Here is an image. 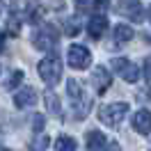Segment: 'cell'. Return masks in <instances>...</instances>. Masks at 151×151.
<instances>
[{
    "label": "cell",
    "mask_w": 151,
    "mask_h": 151,
    "mask_svg": "<svg viewBox=\"0 0 151 151\" xmlns=\"http://www.w3.org/2000/svg\"><path fill=\"white\" fill-rule=\"evenodd\" d=\"M5 32H7L9 37H19V32H21V19H19V14H14V12H12V16H7Z\"/></svg>",
    "instance_id": "cell-15"
},
{
    "label": "cell",
    "mask_w": 151,
    "mask_h": 151,
    "mask_svg": "<svg viewBox=\"0 0 151 151\" xmlns=\"http://www.w3.org/2000/svg\"><path fill=\"white\" fill-rule=\"evenodd\" d=\"M57 41H60V30H57L53 23H44L39 30H35L32 44H35V48H37V50L50 53V50L57 46Z\"/></svg>",
    "instance_id": "cell-3"
},
{
    "label": "cell",
    "mask_w": 151,
    "mask_h": 151,
    "mask_svg": "<svg viewBox=\"0 0 151 151\" xmlns=\"http://www.w3.org/2000/svg\"><path fill=\"white\" fill-rule=\"evenodd\" d=\"M117 14L126 16L133 23H142L144 21V7L140 0H119L117 2Z\"/></svg>",
    "instance_id": "cell-7"
},
{
    "label": "cell",
    "mask_w": 151,
    "mask_h": 151,
    "mask_svg": "<svg viewBox=\"0 0 151 151\" xmlns=\"http://www.w3.org/2000/svg\"><path fill=\"white\" fill-rule=\"evenodd\" d=\"M92 85H94L96 94H105L110 89V85H112V73L105 66H96L92 71Z\"/></svg>",
    "instance_id": "cell-8"
},
{
    "label": "cell",
    "mask_w": 151,
    "mask_h": 151,
    "mask_svg": "<svg viewBox=\"0 0 151 151\" xmlns=\"http://www.w3.org/2000/svg\"><path fill=\"white\" fill-rule=\"evenodd\" d=\"M149 21H151V7H149Z\"/></svg>",
    "instance_id": "cell-27"
},
{
    "label": "cell",
    "mask_w": 151,
    "mask_h": 151,
    "mask_svg": "<svg viewBox=\"0 0 151 151\" xmlns=\"http://www.w3.org/2000/svg\"><path fill=\"white\" fill-rule=\"evenodd\" d=\"M32 131L35 133L44 131V114H35V117H32Z\"/></svg>",
    "instance_id": "cell-22"
},
{
    "label": "cell",
    "mask_w": 151,
    "mask_h": 151,
    "mask_svg": "<svg viewBox=\"0 0 151 151\" xmlns=\"http://www.w3.org/2000/svg\"><path fill=\"white\" fill-rule=\"evenodd\" d=\"M85 142H87V151H105V147H108V140L101 131H87Z\"/></svg>",
    "instance_id": "cell-12"
},
{
    "label": "cell",
    "mask_w": 151,
    "mask_h": 151,
    "mask_svg": "<svg viewBox=\"0 0 151 151\" xmlns=\"http://www.w3.org/2000/svg\"><path fill=\"white\" fill-rule=\"evenodd\" d=\"M5 48V32H0V50Z\"/></svg>",
    "instance_id": "cell-26"
},
{
    "label": "cell",
    "mask_w": 151,
    "mask_h": 151,
    "mask_svg": "<svg viewBox=\"0 0 151 151\" xmlns=\"http://www.w3.org/2000/svg\"><path fill=\"white\" fill-rule=\"evenodd\" d=\"M66 62H69L71 69L83 71V69H87V66L92 64V53H89L83 44H71L69 50H66Z\"/></svg>",
    "instance_id": "cell-5"
},
{
    "label": "cell",
    "mask_w": 151,
    "mask_h": 151,
    "mask_svg": "<svg viewBox=\"0 0 151 151\" xmlns=\"http://www.w3.org/2000/svg\"><path fill=\"white\" fill-rule=\"evenodd\" d=\"M44 19V7L41 5H28V21L35 25V23H41Z\"/></svg>",
    "instance_id": "cell-19"
},
{
    "label": "cell",
    "mask_w": 151,
    "mask_h": 151,
    "mask_svg": "<svg viewBox=\"0 0 151 151\" xmlns=\"http://www.w3.org/2000/svg\"><path fill=\"white\" fill-rule=\"evenodd\" d=\"M9 5H12V12L16 14V12H21V9H25L30 5V0H9Z\"/></svg>",
    "instance_id": "cell-23"
},
{
    "label": "cell",
    "mask_w": 151,
    "mask_h": 151,
    "mask_svg": "<svg viewBox=\"0 0 151 151\" xmlns=\"http://www.w3.org/2000/svg\"><path fill=\"white\" fill-rule=\"evenodd\" d=\"M80 32V21L78 19H66L64 21V35L66 37H76Z\"/></svg>",
    "instance_id": "cell-21"
},
{
    "label": "cell",
    "mask_w": 151,
    "mask_h": 151,
    "mask_svg": "<svg viewBox=\"0 0 151 151\" xmlns=\"http://www.w3.org/2000/svg\"><path fill=\"white\" fill-rule=\"evenodd\" d=\"M133 128L140 135H149L151 133V112L147 108H142V110H137L133 114Z\"/></svg>",
    "instance_id": "cell-10"
},
{
    "label": "cell",
    "mask_w": 151,
    "mask_h": 151,
    "mask_svg": "<svg viewBox=\"0 0 151 151\" xmlns=\"http://www.w3.org/2000/svg\"><path fill=\"white\" fill-rule=\"evenodd\" d=\"M105 30H108V16H103V14H94L87 23V35L96 41L105 35Z\"/></svg>",
    "instance_id": "cell-9"
},
{
    "label": "cell",
    "mask_w": 151,
    "mask_h": 151,
    "mask_svg": "<svg viewBox=\"0 0 151 151\" xmlns=\"http://www.w3.org/2000/svg\"><path fill=\"white\" fill-rule=\"evenodd\" d=\"M37 71H39L41 80H44L48 87L57 85L60 78H62V60H60V55H57V53H48L37 64Z\"/></svg>",
    "instance_id": "cell-2"
},
{
    "label": "cell",
    "mask_w": 151,
    "mask_h": 151,
    "mask_svg": "<svg viewBox=\"0 0 151 151\" xmlns=\"http://www.w3.org/2000/svg\"><path fill=\"white\" fill-rule=\"evenodd\" d=\"M44 101H46V108L53 117H62V103H60V99H57V94L53 89H48L44 94Z\"/></svg>",
    "instance_id": "cell-13"
},
{
    "label": "cell",
    "mask_w": 151,
    "mask_h": 151,
    "mask_svg": "<svg viewBox=\"0 0 151 151\" xmlns=\"http://www.w3.org/2000/svg\"><path fill=\"white\" fill-rule=\"evenodd\" d=\"M0 12H2V2H0Z\"/></svg>",
    "instance_id": "cell-28"
},
{
    "label": "cell",
    "mask_w": 151,
    "mask_h": 151,
    "mask_svg": "<svg viewBox=\"0 0 151 151\" xmlns=\"http://www.w3.org/2000/svg\"><path fill=\"white\" fill-rule=\"evenodd\" d=\"M37 103V89H32V87H21L19 92L14 94V105L16 108H30V105Z\"/></svg>",
    "instance_id": "cell-11"
},
{
    "label": "cell",
    "mask_w": 151,
    "mask_h": 151,
    "mask_svg": "<svg viewBox=\"0 0 151 151\" xmlns=\"http://www.w3.org/2000/svg\"><path fill=\"white\" fill-rule=\"evenodd\" d=\"M144 80H147V87H151V55L144 60Z\"/></svg>",
    "instance_id": "cell-24"
},
{
    "label": "cell",
    "mask_w": 151,
    "mask_h": 151,
    "mask_svg": "<svg viewBox=\"0 0 151 151\" xmlns=\"http://www.w3.org/2000/svg\"><path fill=\"white\" fill-rule=\"evenodd\" d=\"M76 147H78L76 140L69 137V135H60V137L55 140V149L57 151H76Z\"/></svg>",
    "instance_id": "cell-16"
},
{
    "label": "cell",
    "mask_w": 151,
    "mask_h": 151,
    "mask_svg": "<svg viewBox=\"0 0 151 151\" xmlns=\"http://www.w3.org/2000/svg\"><path fill=\"white\" fill-rule=\"evenodd\" d=\"M110 66L122 76L126 83H137V80H140V69H137V64H133L131 60H126V57H114L112 62H110Z\"/></svg>",
    "instance_id": "cell-6"
},
{
    "label": "cell",
    "mask_w": 151,
    "mask_h": 151,
    "mask_svg": "<svg viewBox=\"0 0 151 151\" xmlns=\"http://www.w3.org/2000/svg\"><path fill=\"white\" fill-rule=\"evenodd\" d=\"M48 144H50L48 135L39 133V137H32V142H30V151H46V149H48Z\"/></svg>",
    "instance_id": "cell-18"
},
{
    "label": "cell",
    "mask_w": 151,
    "mask_h": 151,
    "mask_svg": "<svg viewBox=\"0 0 151 151\" xmlns=\"http://www.w3.org/2000/svg\"><path fill=\"white\" fill-rule=\"evenodd\" d=\"M0 151H9V149H0Z\"/></svg>",
    "instance_id": "cell-29"
},
{
    "label": "cell",
    "mask_w": 151,
    "mask_h": 151,
    "mask_svg": "<svg viewBox=\"0 0 151 151\" xmlns=\"http://www.w3.org/2000/svg\"><path fill=\"white\" fill-rule=\"evenodd\" d=\"M66 94H69L71 105L76 110V119H85L89 114V108H92V96L83 89V83H78L76 78H69L66 80Z\"/></svg>",
    "instance_id": "cell-1"
},
{
    "label": "cell",
    "mask_w": 151,
    "mask_h": 151,
    "mask_svg": "<svg viewBox=\"0 0 151 151\" xmlns=\"http://www.w3.org/2000/svg\"><path fill=\"white\" fill-rule=\"evenodd\" d=\"M126 114H128V105L126 103H108L99 108V119L110 128H117L126 119Z\"/></svg>",
    "instance_id": "cell-4"
},
{
    "label": "cell",
    "mask_w": 151,
    "mask_h": 151,
    "mask_svg": "<svg viewBox=\"0 0 151 151\" xmlns=\"http://www.w3.org/2000/svg\"><path fill=\"white\" fill-rule=\"evenodd\" d=\"M76 7L80 12H89V9H96V7H105V0H73Z\"/></svg>",
    "instance_id": "cell-17"
},
{
    "label": "cell",
    "mask_w": 151,
    "mask_h": 151,
    "mask_svg": "<svg viewBox=\"0 0 151 151\" xmlns=\"http://www.w3.org/2000/svg\"><path fill=\"white\" fill-rule=\"evenodd\" d=\"M108 151H122V147L117 144V142H108V147H105Z\"/></svg>",
    "instance_id": "cell-25"
},
{
    "label": "cell",
    "mask_w": 151,
    "mask_h": 151,
    "mask_svg": "<svg viewBox=\"0 0 151 151\" xmlns=\"http://www.w3.org/2000/svg\"><path fill=\"white\" fill-rule=\"evenodd\" d=\"M23 78H25V73H23L21 69H14V71H12V76H9V80L5 83V89H16V87L23 83Z\"/></svg>",
    "instance_id": "cell-20"
},
{
    "label": "cell",
    "mask_w": 151,
    "mask_h": 151,
    "mask_svg": "<svg viewBox=\"0 0 151 151\" xmlns=\"http://www.w3.org/2000/svg\"><path fill=\"white\" fill-rule=\"evenodd\" d=\"M133 32L128 25H124V23H119V25H114L112 28V39H114V44H126V41H131L133 39Z\"/></svg>",
    "instance_id": "cell-14"
}]
</instances>
